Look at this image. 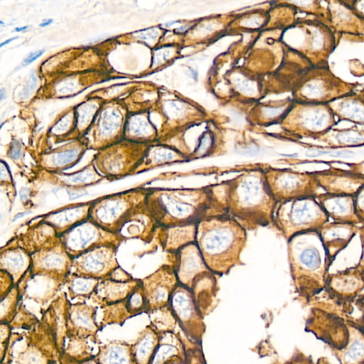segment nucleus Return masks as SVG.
<instances>
[{"label": "nucleus", "instance_id": "c756f323", "mask_svg": "<svg viewBox=\"0 0 364 364\" xmlns=\"http://www.w3.org/2000/svg\"><path fill=\"white\" fill-rule=\"evenodd\" d=\"M161 330V339L151 364H163L176 357H186L183 334L175 327Z\"/></svg>", "mask_w": 364, "mask_h": 364}, {"label": "nucleus", "instance_id": "ea45409f", "mask_svg": "<svg viewBox=\"0 0 364 364\" xmlns=\"http://www.w3.org/2000/svg\"><path fill=\"white\" fill-rule=\"evenodd\" d=\"M12 327L9 323H0L1 361L5 358L10 343Z\"/></svg>", "mask_w": 364, "mask_h": 364}, {"label": "nucleus", "instance_id": "4be33fe9", "mask_svg": "<svg viewBox=\"0 0 364 364\" xmlns=\"http://www.w3.org/2000/svg\"><path fill=\"white\" fill-rule=\"evenodd\" d=\"M63 284L50 276L31 275L28 272L18 286L21 299H28L44 306L55 296Z\"/></svg>", "mask_w": 364, "mask_h": 364}, {"label": "nucleus", "instance_id": "5fc2aeb1", "mask_svg": "<svg viewBox=\"0 0 364 364\" xmlns=\"http://www.w3.org/2000/svg\"><path fill=\"white\" fill-rule=\"evenodd\" d=\"M18 38V36H15V37H13L11 38H9V39L2 42L0 45V47H3L4 46L9 44L10 42L13 41L15 39H17Z\"/></svg>", "mask_w": 364, "mask_h": 364}, {"label": "nucleus", "instance_id": "5701e85b", "mask_svg": "<svg viewBox=\"0 0 364 364\" xmlns=\"http://www.w3.org/2000/svg\"><path fill=\"white\" fill-rule=\"evenodd\" d=\"M140 279L118 281L111 278L101 279L92 296V301L101 309L126 299L136 288Z\"/></svg>", "mask_w": 364, "mask_h": 364}, {"label": "nucleus", "instance_id": "4c0bfd02", "mask_svg": "<svg viewBox=\"0 0 364 364\" xmlns=\"http://www.w3.org/2000/svg\"><path fill=\"white\" fill-rule=\"evenodd\" d=\"M39 319L21 303L14 320L10 323L13 329L30 330L38 323Z\"/></svg>", "mask_w": 364, "mask_h": 364}, {"label": "nucleus", "instance_id": "7ed1b4c3", "mask_svg": "<svg viewBox=\"0 0 364 364\" xmlns=\"http://www.w3.org/2000/svg\"><path fill=\"white\" fill-rule=\"evenodd\" d=\"M195 243L209 269L222 277L242 264L247 230L228 215L213 216L197 223Z\"/></svg>", "mask_w": 364, "mask_h": 364}, {"label": "nucleus", "instance_id": "412c9836", "mask_svg": "<svg viewBox=\"0 0 364 364\" xmlns=\"http://www.w3.org/2000/svg\"><path fill=\"white\" fill-rule=\"evenodd\" d=\"M315 197L328 218L333 222L360 225L353 196L318 193Z\"/></svg>", "mask_w": 364, "mask_h": 364}, {"label": "nucleus", "instance_id": "a19ab883", "mask_svg": "<svg viewBox=\"0 0 364 364\" xmlns=\"http://www.w3.org/2000/svg\"><path fill=\"white\" fill-rule=\"evenodd\" d=\"M271 364H314L312 359L304 354L297 348L295 349L291 356L284 361L275 358Z\"/></svg>", "mask_w": 364, "mask_h": 364}, {"label": "nucleus", "instance_id": "cd10ccee", "mask_svg": "<svg viewBox=\"0 0 364 364\" xmlns=\"http://www.w3.org/2000/svg\"><path fill=\"white\" fill-rule=\"evenodd\" d=\"M41 180L70 188H81L99 183L105 177L99 173L93 166H87L78 172L64 173L61 172L50 173L46 171L41 176Z\"/></svg>", "mask_w": 364, "mask_h": 364}, {"label": "nucleus", "instance_id": "0eeeda50", "mask_svg": "<svg viewBox=\"0 0 364 364\" xmlns=\"http://www.w3.org/2000/svg\"><path fill=\"white\" fill-rule=\"evenodd\" d=\"M148 188H137L92 201L89 218L106 230L120 235L128 220L146 203Z\"/></svg>", "mask_w": 364, "mask_h": 364}, {"label": "nucleus", "instance_id": "423d86ee", "mask_svg": "<svg viewBox=\"0 0 364 364\" xmlns=\"http://www.w3.org/2000/svg\"><path fill=\"white\" fill-rule=\"evenodd\" d=\"M329 221L315 196L277 204L272 225L287 240L305 232L316 231Z\"/></svg>", "mask_w": 364, "mask_h": 364}, {"label": "nucleus", "instance_id": "473e14b6", "mask_svg": "<svg viewBox=\"0 0 364 364\" xmlns=\"http://www.w3.org/2000/svg\"><path fill=\"white\" fill-rule=\"evenodd\" d=\"M81 151L77 149H70L46 155L41 166L50 173L61 172L75 165L80 159Z\"/></svg>", "mask_w": 364, "mask_h": 364}, {"label": "nucleus", "instance_id": "3c124183", "mask_svg": "<svg viewBox=\"0 0 364 364\" xmlns=\"http://www.w3.org/2000/svg\"><path fill=\"white\" fill-rule=\"evenodd\" d=\"M44 53L43 50H37L36 52L31 53L23 60V64L24 65H27L32 62L37 60L39 57H41Z\"/></svg>", "mask_w": 364, "mask_h": 364}, {"label": "nucleus", "instance_id": "79ce46f5", "mask_svg": "<svg viewBox=\"0 0 364 364\" xmlns=\"http://www.w3.org/2000/svg\"><path fill=\"white\" fill-rule=\"evenodd\" d=\"M1 186L2 187L6 185L7 186L6 189V194L9 197L11 198L13 201L16 196L14 184L13 183L12 176L10 174V171L6 165L4 166L3 161L1 162Z\"/></svg>", "mask_w": 364, "mask_h": 364}, {"label": "nucleus", "instance_id": "b1692460", "mask_svg": "<svg viewBox=\"0 0 364 364\" xmlns=\"http://www.w3.org/2000/svg\"><path fill=\"white\" fill-rule=\"evenodd\" d=\"M92 202L76 204L50 213L40 220L53 227L60 235L89 218Z\"/></svg>", "mask_w": 364, "mask_h": 364}, {"label": "nucleus", "instance_id": "9d476101", "mask_svg": "<svg viewBox=\"0 0 364 364\" xmlns=\"http://www.w3.org/2000/svg\"><path fill=\"white\" fill-rule=\"evenodd\" d=\"M168 308L184 338L203 346L206 331L205 316L191 291L179 284L171 296Z\"/></svg>", "mask_w": 364, "mask_h": 364}, {"label": "nucleus", "instance_id": "393cba45", "mask_svg": "<svg viewBox=\"0 0 364 364\" xmlns=\"http://www.w3.org/2000/svg\"><path fill=\"white\" fill-rule=\"evenodd\" d=\"M31 255L18 246H5L1 250L0 269L9 274L18 285L31 267Z\"/></svg>", "mask_w": 364, "mask_h": 364}, {"label": "nucleus", "instance_id": "ddd939ff", "mask_svg": "<svg viewBox=\"0 0 364 364\" xmlns=\"http://www.w3.org/2000/svg\"><path fill=\"white\" fill-rule=\"evenodd\" d=\"M311 305L305 330L327 343L332 351L343 348L349 336L346 318L325 306L316 304Z\"/></svg>", "mask_w": 364, "mask_h": 364}, {"label": "nucleus", "instance_id": "a18cd8bd", "mask_svg": "<svg viewBox=\"0 0 364 364\" xmlns=\"http://www.w3.org/2000/svg\"><path fill=\"white\" fill-rule=\"evenodd\" d=\"M1 276V298L4 296L14 286L11 276L5 271L0 269Z\"/></svg>", "mask_w": 364, "mask_h": 364}, {"label": "nucleus", "instance_id": "dca6fc26", "mask_svg": "<svg viewBox=\"0 0 364 364\" xmlns=\"http://www.w3.org/2000/svg\"><path fill=\"white\" fill-rule=\"evenodd\" d=\"M97 307L83 301L68 304L66 311V336L90 340L95 344L102 343L98 332L102 330L97 322Z\"/></svg>", "mask_w": 364, "mask_h": 364}, {"label": "nucleus", "instance_id": "bf43d9fd", "mask_svg": "<svg viewBox=\"0 0 364 364\" xmlns=\"http://www.w3.org/2000/svg\"><path fill=\"white\" fill-rule=\"evenodd\" d=\"M358 321L360 324L361 327L363 328V329L364 331V319L360 320V321Z\"/></svg>", "mask_w": 364, "mask_h": 364}, {"label": "nucleus", "instance_id": "aec40b11", "mask_svg": "<svg viewBox=\"0 0 364 364\" xmlns=\"http://www.w3.org/2000/svg\"><path fill=\"white\" fill-rule=\"evenodd\" d=\"M60 242V237L55 229L39 220L6 246H18L32 255Z\"/></svg>", "mask_w": 364, "mask_h": 364}, {"label": "nucleus", "instance_id": "4d7b16f0", "mask_svg": "<svg viewBox=\"0 0 364 364\" xmlns=\"http://www.w3.org/2000/svg\"><path fill=\"white\" fill-rule=\"evenodd\" d=\"M28 28L27 26H22V27H17L14 29L15 31L16 32H20V31H24L26 30V28Z\"/></svg>", "mask_w": 364, "mask_h": 364}, {"label": "nucleus", "instance_id": "864d4df0", "mask_svg": "<svg viewBox=\"0 0 364 364\" xmlns=\"http://www.w3.org/2000/svg\"><path fill=\"white\" fill-rule=\"evenodd\" d=\"M163 364H186V357L176 356L168 360Z\"/></svg>", "mask_w": 364, "mask_h": 364}, {"label": "nucleus", "instance_id": "09e8293b", "mask_svg": "<svg viewBox=\"0 0 364 364\" xmlns=\"http://www.w3.org/2000/svg\"><path fill=\"white\" fill-rule=\"evenodd\" d=\"M9 156L14 160H18L21 156V145L18 141H14L10 147Z\"/></svg>", "mask_w": 364, "mask_h": 364}, {"label": "nucleus", "instance_id": "72a5a7b5", "mask_svg": "<svg viewBox=\"0 0 364 364\" xmlns=\"http://www.w3.org/2000/svg\"><path fill=\"white\" fill-rule=\"evenodd\" d=\"M183 160H186V159L172 150H155L154 151L149 153L146 157L143 158L134 173H141L167 163Z\"/></svg>", "mask_w": 364, "mask_h": 364}, {"label": "nucleus", "instance_id": "f8f14e48", "mask_svg": "<svg viewBox=\"0 0 364 364\" xmlns=\"http://www.w3.org/2000/svg\"><path fill=\"white\" fill-rule=\"evenodd\" d=\"M364 289V270L356 265L328 273L323 291L327 299L336 304L343 315L353 311V302Z\"/></svg>", "mask_w": 364, "mask_h": 364}, {"label": "nucleus", "instance_id": "f704fd0d", "mask_svg": "<svg viewBox=\"0 0 364 364\" xmlns=\"http://www.w3.org/2000/svg\"><path fill=\"white\" fill-rule=\"evenodd\" d=\"M331 74H328L326 79L323 78V75H319L318 78L316 76V80H313L309 85V87L313 88L310 90L309 97L316 102V104H322L327 102L328 100L335 99L336 95H338L334 92L333 85H330L336 82V78H328Z\"/></svg>", "mask_w": 364, "mask_h": 364}, {"label": "nucleus", "instance_id": "7c9ffc66", "mask_svg": "<svg viewBox=\"0 0 364 364\" xmlns=\"http://www.w3.org/2000/svg\"><path fill=\"white\" fill-rule=\"evenodd\" d=\"M95 356L100 364H136L132 343L124 341L113 340L99 345Z\"/></svg>", "mask_w": 364, "mask_h": 364}, {"label": "nucleus", "instance_id": "39448f33", "mask_svg": "<svg viewBox=\"0 0 364 364\" xmlns=\"http://www.w3.org/2000/svg\"><path fill=\"white\" fill-rule=\"evenodd\" d=\"M168 263L178 282L191 291L203 315L212 313L218 304L216 275L207 267L195 242L168 254Z\"/></svg>", "mask_w": 364, "mask_h": 364}, {"label": "nucleus", "instance_id": "f257e3e1", "mask_svg": "<svg viewBox=\"0 0 364 364\" xmlns=\"http://www.w3.org/2000/svg\"><path fill=\"white\" fill-rule=\"evenodd\" d=\"M146 202L159 227L197 224L228 215L219 183L198 188H148Z\"/></svg>", "mask_w": 364, "mask_h": 364}, {"label": "nucleus", "instance_id": "13d9d810", "mask_svg": "<svg viewBox=\"0 0 364 364\" xmlns=\"http://www.w3.org/2000/svg\"><path fill=\"white\" fill-rule=\"evenodd\" d=\"M0 96L1 100L6 97V92L3 88L0 91Z\"/></svg>", "mask_w": 364, "mask_h": 364}, {"label": "nucleus", "instance_id": "1a4fd4ad", "mask_svg": "<svg viewBox=\"0 0 364 364\" xmlns=\"http://www.w3.org/2000/svg\"><path fill=\"white\" fill-rule=\"evenodd\" d=\"M270 191L277 203L291 199L316 196L320 186L313 172L264 168Z\"/></svg>", "mask_w": 364, "mask_h": 364}, {"label": "nucleus", "instance_id": "6ab92c4d", "mask_svg": "<svg viewBox=\"0 0 364 364\" xmlns=\"http://www.w3.org/2000/svg\"><path fill=\"white\" fill-rule=\"evenodd\" d=\"M360 225L349 223L328 222L317 231L330 260L333 262L336 256L358 233Z\"/></svg>", "mask_w": 364, "mask_h": 364}, {"label": "nucleus", "instance_id": "49530a36", "mask_svg": "<svg viewBox=\"0 0 364 364\" xmlns=\"http://www.w3.org/2000/svg\"><path fill=\"white\" fill-rule=\"evenodd\" d=\"M350 3L351 4H349L348 3H347V4L344 3L343 4L347 6L355 14L364 19V1H354Z\"/></svg>", "mask_w": 364, "mask_h": 364}, {"label": "nucleus", "instance_id": "f3484780", "mask_svg": "<svg viewBox=\"0 0 364 364\" xmlns=\"http://www.w3.org/2000/svg\"><path fill=\"white\" fill-rule=\"evenodd\" d=\"M31 255V275L45 274L65 284L71 272L73 259L65 250L62 242Z\"/></svg>", "mask_w": 364, "mask_h": 364}, {"label": "nucleus", "instance_id": "6e6d98bb", "mask_svg": "<svg viewBox=\"0 0 364 364\" xmlns=\"http://www.w3.org/2000/svg\"><path fill=\"white\" fill-rule=\"evenodd\" d=\"M52 22H53V19H46L43 23H41L39 26L41 27H45V26L50 25V23H52Z\"/></svg>", "mask_w": 364, "mask_h": 364}, {"label": "nucleus", "instance_id": "4468645a", "mask_svg": "<svg viewBox=\"0 0 364 364\" xmlns=\"http://www.w3.org/2000/svg\"><path fill=\"white\" fill-rule=\"evenodd\" d=\"M117 250L115 246H100L73 258L70 273L100 280L107 278L119 267Z\"/></svg>", "mask_w": 364, "mask_h": 364}, {"label": "nucleus", "instance_id": "e433bc0d", "mask_svg": "<svg viewBox=\"0 0 364 364\" xmlns=\"http://www.w3.org/2000/svg\"><path fill=\"white\" fill-rule=\"evenodd\" d=\"M67 339L68 343L63 352L73 358L82 360L95 355L92 353V349L88 344V340L78 338Z\"/></svg>", "mask_w": 364, "mask_h": 364}, {"label": "nucleus", "instance_id": "8fccbe9b", "mask_svg": "<svg viewBox=\"0 0 364 364\" xmlns=\"http://www.w3.org/2000/svg\"><path fill=\"white\" fill-rule=\"evenodd\" d=\"M353 304L357 307V309L359 310V311L361 314V317L358 320H363L364 319V294H360L358 295V296L355 299V300L353 302Z\"/></svg>", "mask_w": 364, "mask_h": 364}, {"label": "nucleus", "instance_id": "a211bd4d", "mask_svg": "<svg viewBox=\"0 0 364 364\" xmlns=\"http://www.w3.org/2000/svg\"><path fill=\"white\" fill-rule=\"evenodd\" d=\"M324 193L354 196L364 185V174L353 171L331 168L313 172Z\"/></svg>", "mask_w": 364, "mask_h": 364}, {"label": "nucleus", "instance_id": "6e6552de", "mask_svg": "<svg viewBox=\"0 0 364 364\" xmlns=\"http://www.w3.org/2000/svg\"><path fill=\"white\" fill-rule=\"evenodd\" d=\"M41 314L38 323L23 333L26 346L17 354L15 364H58L61 352L56 328L47 308Z\"/></svg>", "mask_w": 364, "mask_h": 364}, {"label": "nucleus", "instance_id": "c9c22d12", "mask_svg": "<svg viewBox=\"0 0 364 364\" xmlns=\"http://www.w3.org/2000/svg\"><path fill=\"white\" fill-rule=\"evenodd\" d=\"M21 299L18 285H14L4 296L1 298L0 323H10L14 320Z\"/></svg>", "mask_w": 364, "mask_h": 364}, {"label": "nucleus", "instance_id": "c85d7f7f", "mask_svg": "<svg viewBox=\"0 0 364 364\" xmlns=\"http://www.w3.org/2000/svg\"><path fill=\"white\" fill-rule=\"evenodd\" d=\"M161 339V330L150 321L132 343L136 364H151Z\"/></svg>", "mask_w": 364, "mask_h": 364}, {"label": "nucleus", "instance_id": "de8ad7c7", "mask_svg": "<svg viewBox=\"0 0 364 364\" xmlns=\"http://www.w3.org/2000/svg\"><path fill=\"white\" fill-rule=\"evenodd\" d=\"M358 233L361 242V255L357 264L358 268L364 270V226H359Z\"/></svg>", "mask_w": 364, "mask_h": 364}, {"label": "nucleus", "instance_id": "58836bf2", "mask_svg": "<svg viewBox=\"0 0 364 364\" xmlns=\"http://www.w3.org/2000/svg\"><path fill=\"white\" fill-rule=\"evenodd\" d=\"M183 338L186 350V364H208L203 346L192 343L184 336Z\"/></svg>", "mask_w": 364, "mask_h": 364}, {"label": "nucleus", "instance_id": "9b49d317", "mask_svg": "<svg viewBox=\"0 0 364 364\" xmlns=\"http://www.w3.org/2000/svg\"><path fill=\"white\" fill-rule=\"evenodd\" d=\"M60 237L65 250L72 259L100 246L112 245L118 247L126 240L121 235L106 230L90 218Z\"/></svg>", "mask_w": 364, "mask_h": 364}, {"label": "nucleus", "instance_id": "603ef678", "mask_svg": "<svg viewBox=\"0 0 364 364\" xmlns=\"http://www.w3.org/2000/svg\"><path fill=\"white\" fill-rule=\"evenodd\" d=\"M36 76L33 74H32L30 78L28 79L27 85H26V87L24 89V95L26 96L29 95L30 92H31L33 88L36 87Z\"/></svg>", "mask_w": 364, "mask_h": 364}, {"label": "nucleus", "instance_id": "37998d69", "mask_svg": "<svg viewBox=\"0 0 364 364\" xmlns=\"http://www.w3.org/2000/svg\"><path fill=\"white\" fill-rule=\"evenodd\" d=\"M355 210L360 225L364 226V185H363L353 196Z\"/></svg>", "mask_w": 364, "mask_h": 364}, {"label": "nucleus", "instance_id": "20e7f679", "mask_svg": "<svg viewBox=\"0 0 364 364\" xmlns=\"http://www.w3.org/2000/svg\"><path fill=\"white\" fill-rule=\"evenodd\" d=\"M287 257L295 292L309 304L321 294L332 264L318 231L298 234L287 240Z\"/></svg>", "mask_w": 364, "mask_h": 364}, {"label": "nucleus", "instance_id": "f03ea898", "mask_svg": "<svg viewBox=\"0 0 364 364\" xmlns=\"http://www.w3.org/2000/svg\"><path fill=\"white\" fill-rule=\"evenodd\" d=\"M227 214L247 231L272 225L277 202L264 168H252L219 183Z\"/></svg>", "mask_w": 364, "mask_h": 364}, {"label": "nucleus", "instance_id": "c03bdc74", "mask_svg": "<svg viewBox=\"0 0 364 364\" xmlns=\"http://www.w3.org/2000/svg\"><path fill=\"white\" fill-rule=\"evenodd\" d=\"M58 364H100L95 356L82 360H78L63 352L59 358Z\"/></svg>", "mask_w": 364, "mask_h": 364}, {"label": "nucleus", "instance_id": "bb28decb", "mask_svg": "<svg viewBox=\"0 0 364 364\" xmlns=\"http://www.w3.org/2000/svg\"><path fill=\"white\" fill-rule=\"evenodd\" d=\"M197 224L173 227H159L156 235L162 250L167 254L196 241Z\"/></svg>", "mask_w": 364, "mask_h": 364}, {"label": "nucleus", "instance_id": "2eb2a0df", "mask_svg": "<svg viewBox=\"0 0 364 364\" xmlns=\"http://www.w3.org/2000/svg\"><path fill=\"white\" fill-rule=\"evenodd\" d=\"M149 306V314L168 307L173 291L179 284L169 264H164L149 276L141 279Z\"/></svg>", "mask_w": 364, "mask_h": 364}, {"label": "nucleus", "instance_id": "2f4dec72", "mask_svg": "<svg viewBox=\"0 0 364 364\" xmlns=\"http://www.w3.org/2000/svg\"><path fill=\"white\" fill-rule=\"evenodd\" d=\"M100 279L70 274L66 279L68 296L75 299H90L95 293Z\"/></svg>", "mask_w": 364, "mask_h": 364}, {"label": "nucleus", "instance_id": "a878e982", "mask_svg": "<svg viewBox=\"0 0 364 364\" xmlns=\"http://www.w3.org/2000/svg\"><path fill=\"white\" fill-rule=\"evenodd\" d=\"M346 320L349 333L347 344L332 352L340 364H364V331L358 321Z\"/></svg>", "mask_w": 364, "mask_h": 364}]
</instances>
